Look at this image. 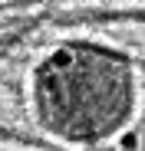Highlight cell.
I'll use <instances>...</instances> for the list:
<instances>
[{
  "label": "cell",
  "instance_id": "obj_1",
  "mask_svg": "<svg viewBox=\"0 0 145 151\" xmlns=\"http://www.w3.org/2000/svg\"><path fill=\"white\" fill-rule=\"evenodd\" d=\"M43 125L69 141L122 135L135 112V76L106 49L56 46L36 76Z\"/></svg>",
  "mask_w": 145,
  "mask_h": 151
}]
</instances>
